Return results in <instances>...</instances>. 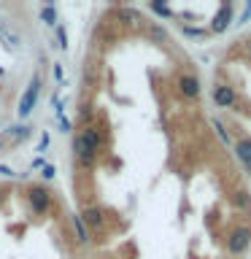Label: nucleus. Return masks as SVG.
I'll list each match as a JSON object with an SVG mask.
<instances>
[{"label": "nucleus", "mask_w": 251, "mask_h": 259, "mask_svg": "<svg viewBox=\"0 0 251 259\" xmlns=\"http://www.w3.org/2000/svg\"><path fill=\"white\" fill-rule=\"evenodd\" d=\"M38 89H40V76H32L30 78V84H27V89L22 92V100H19V116L24 119V116H30V111L35 108V100H38Z\"/></svg>", "instance_id": "nucleus-1"}, {"label": "nucleus", "mask_w": 251, "mask_h": 259, "mask_svg": "<svg viewBox=\"0 0 251 259\" xmlns=\"http://www.w3.org/2000/svg\"><path fill=\"white\" fill-rule=\"evenodd\" d=\"M27 200H30V205H32V210H35V213H44V210L49 208V202H52L49 192L40 189V186H32V189L27 192Z\"/></svg>", "instance_id": "nucleus-2"}, {"label": "nucleus", "mask_w": 251, "mask_h": 259, "mask_svg": "<svg viewBox=\"0 0 251 259\" xmlns=\"http://www.w3.org/2000/svg\"><path fill=\"white\" fill-rule=\"evenodd\" d=\"M248 240H251V230H248V227L235 230L232 238H230V251H232V254H240V251L248 246Z\"/></svg>", "instance_id": "nucleus-3"}, {"label": "nucleus", "mask_w": 251, "mask_h": 259, "mask_svg": "<svg viewBox=\"0 0 251 259\" xmlns=\"http://www.w3.org/2000/svg\"><path fill=\"white\" fill-rule=\"evenodd\" d=\"M214 100H216V105L230 108V105H235V92L230 87H224V84H216L214 87Z\"/></svg>", "instance_id": "nucleus-4"}, {"label": "nucleus", "mask_w": 251, "mask_h": 259, "mask_svg": "<svg viewBox=\"0 0 251 259\" xmlns=\"http://www.w3.org/2000/svg\"><path fill=\"white\" fill-rule=\"evenodd\" d=\"M178 89H181L184 97H197L200 95V81L194 76H181L178 78Z\"/></svg>", "instance_id": "nucleus-5"}, {"label": "nucleus", "mask_w": 251, "mask_h": 259, "mask_svg": "<svg viewBox=\"0 0 251 259\" xmlns=\"http://www.w3.org/2000/svg\"><path fill=\"white\" fill-rule=\"evenodd\" d=\"M230 16H232V3H224V6H222V11L216 14L214 24H211V30H214V32H224V30H227V24H230Z\"/></svg>", "instance_id": "nucleus-6"}, {"label": "nucleus", "mask_w": 251, "mask_h": 259, "mask_svg": "<svg viewBox=\"0 0 251 259\" xmlns=\"http://www.w3.org/2000/svg\"><path fill=\"white\" fill-rule=\"evenodd\" d=\"M81 141H84L87 151L95 157V151L100 149V135H97V130H95V127H84V133H81Z\"/></svg>", "instance_id": "nucleus-7"}, {"label": "nucleus", "mask_w": 251, "mask_h": 259, "mask_svg": "<svg viewBox=\"0 0 251 259\" xmlns=\"http://www.w3.org/2000/svg\"><path fill=\"white\" fill-rule=\"evenodd\" d=\"M235 154H238V159L248 167V173H251V138H243V141L235 143Z\"/></svg>", "instance_id": "nucleus-8"}, {"label": "nucleus", "mask_w": 251, "mask_h": 259, "mask_svg": "<svg viewBox=\"0 0 251 259\" xmlns=\"http://www.w3.org/2000/svg\"><path fill=\"white\" fill-rule=\"evenodd\" d=\"M81 222H87V224H92V227H100L103 224V210L100 208H84Z\"/></svg>", "instance_id": "nucleus-9"}, {"label": "nucleus", "mask_w": 251, "mask_h": 259, "mask_svg": "<svg viewBox=\"0 0 251 259\" xmlns=\"http://www.w3.org/2000/svg\"><path fill=\"white\" fill-rule=\"evenodd\" d=\"M73 151H76L78 162H92V154L87 151V146H84V141H81V135H76V141H73Z\"/></svg>", "instance_id": "nucleus-10"}, {"label": "nucleus", "mask_w": 251, "mask_h": 259, "mask_svg": "<svg viewBox=\"0 0 251 259\" xmlns=\"http://www.w3.org/2000/svg\"><path fill=\"white\" fill-rule=\"evenodd\" d=\"M27 135H30V127H27V124H22V127H11V133L6 135V141H8V143H16V141H24Z\"/></svg>", "instance_id": "nucleus-11"}, {"label": "nucleus", "mask_w": 251, "mask_h": 259, "mask_svg": "<svg viewBox=\"0 0 251 259\" xmlns=\"http://www.w3.org/2000/svg\"><path fill=\"white\" fill-rule=\"evenodd\" d=\"M0 35H3L11 46H19V35H16V32H14L11 27H8L6 22H0Z\"/></svg>", "instance_id": "nucleus-12"}, {"label": "nucleus", "mask_w": 251, "mask_h": 259, "mask_svg": "<svg viewBox=\"0 0 251 259\" xmlns=\"http://www.w3.org/2000/svg\"><path fill=\"white\" fill-rule=\"evenodd\" d=\"M40 19L54 27V24H57V14H54V8H52V6H44V8H40Z\"/></svg>", "instance_id": "nucleus-13"}, {"label": "nucleus", "mask_w": 251, "mask_h": 259, "mask_svg": "<svg viewBox=\"0 0 251 259\" xmlns=\"http://www.w3.org/2000/svg\"><path fill=\"white\" fill-rule=\"evenodd\" d=\"M73 227H76V235H78V240L84 243L89 235H87V230H84V222H81V216H73Z\"/></svg>", "instance_id": "nucleus-14"}, {"label": "nucleus", "mask_w": 251, "mask_h": 259, "mask_svg": "<svg viewBox=\"0 0 251 259\" xmlns=\"http://www.w3.org/2000/svg\"><path fill=\"white\" fill-rule=\"evenodd\" d=\"M238 202H240V208H243V210H248V208H251V200H248V194H246V192H238Z\"/></svg>", "instance_id": "nucleus-15"}, {"label": "nucleus", "mask_w": 251, "mask_h": 259, "mask_svg": "<svg viewBox=\"0 0 251 259\" xmlns=\"http://www.w3.org/2000/svg\"><path fill=\"white\" fill-rule=\"evenodd\" d=\"M57 38H60V46H62V49L68 46V35H65V30H62V27H57Z\"/></svg>", "instance_id": "nucleus-16"}, {"label": "nucleus", "mask_w": 251, "mask_h": 259, "mask_svg": "<svg viewBox=\"0 0 251 259\" xmlns=\"http://www.w3.org/2000/svg\"><path fill=\"white\" fill-rule=\"evenodd\" d=\"M46 146H49V135L44 133V138H40V143H38V151H44V149H46Z\"/></svg>", "instance_id": "nucleus-17"}, {"label": "nucleus", "mask_w": 251, "mask_h": 259, "mask_svg": "<svg viewBox=\"0 0 251 259\" xmlns=\"http://www.w3.org/2000/svg\"><path fill=\"white\" fill-rule=\"evenodd\" d=\"M44 178H54V167H52V165L44 167Z\"/></svg>", "instance_id": "nucleus-18"}, {"label": "nucleus", "mask_w": 251, "mask_h": 259, "mask_svg": "<svg viewBox=\"0 0 251 259\" xmlns=\"http://www.w3.org/2000/svg\"><path fill=\"white\" fill-rule=\"evenodd\" d=\"M60 127H62V133H68V130H70V121L60 116Z\"/></svg>", "instance_id": "nucleus-19"}, {"label": "nucleus", "mask_w": 251, "mask_h": 259, "mask_svg": "<svg viewBox=\"0 0 251 259\" xmlns=\"http://www.w3.org/2000/svg\"><path fill=\"white\" fill-rule=\"evenodd\" d=\"M54 76H57V81H62V68L60 65H54Z\"/></svg>", "instance_id": "nucleus-20"}, {"label": "nucleus", "mask_w": 251, "mask_h": 259, "mask_svg": "<svg viewBox=\"0 0 251 259\" xmlns=\"http://www.w3.org/2000/svg\"><path fill=\"white\" fill-rule=\"evenodd\" d=\"M0 173H3V176H14V170L6 167V165H0Z\"/></svg>", "instance_id": "nucleus-21"}, {"label": "nucleus", "mask_w": 251, "mask_h": 259, "mask_svg": "<svg viewBox=\"0 0 251 259\" xmlns=\"http://www.w3.org/2000/svg\"><path fill=\"white\" fill-rule=\"evenodd\" d=\"M0 151H3V141H0Z\"/></svg>", "instance_id": "nucleus-22"}]
</instances>
